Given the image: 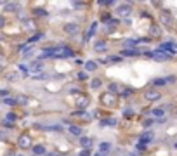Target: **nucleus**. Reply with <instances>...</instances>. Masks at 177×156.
<instances>
[{"instance_id": "1", "label": "nucleus", "mask_w": 177, "mask_h": 156, "mask_svg": "<svg viewBox=\"0 0 177 156\" xmlns=\"http://www.w3.org/2000/svg\"><path fill=\"white\" fill-rule=\"evenodd\" d=\"M158 50H163V52H167V54H170V56H174L177 52V45L174 42H163L160 45V49Z\"/></svg>"}, {"instance_id": "2", "label": "nucleus", "mask_w": 177, "mask_h": 156, "mask_svg": "<svg viewBox=\"0 0 177 156\" xmlns=\"http://www.w3.org/2000/svg\"><path fill=\"white\" fill-rule=\"evenodd\" d=\"M17 146L21 147V149H28V147H31V137L28 134H23L19 139H17Z\"/></svg>"}, {"instance_id": "3", "label": "nucleus", "mask_w": 177, "mask_h": 156, "mask_svg": "<svg viewBox=\"0 0 177 156\" xmlns=\"http://www.w3.org/2000/svg\"><path fill=\"white\" fill-rule=\"evenodd\" d=\"M160 21L165 24V26H174V19H172V16H170V12H167V11H163L160 14Z\"/></svg>"}, {"instance_id": "4", "label": "nucleus", "mask_w": 177, "mask_h": 156, "mask_svg": "<svg viewBox=\"0 0 177 156\" xmlns=\"http://www.w3.org/2000/svg\"><path fill=\"white\" fill-rule=\"evenodd\" d=\"M170 57L172 56L167 54V52H163V50H155L153 56H151V59H155V61H168Z\"/></svg>"}, {"instance_id": "5", "label": "nucleus", "mask_w": 177, "mask_h": 156, "mask_svg": "<svg viewBox=\"0 0 177 156\" xmlns=\"http://www.w3.org/2000/svg\"><path fill=\"white\" fill-rule=\"evenodd\" d=\"M141 42H149L148 38H142V40H135V38H127L125 40V49H135V45H139Z\"/></svg>"}, {"instance_id": "6", "label": "nucleus", "mask_w": 177, "mask_h": 156, "mask_svg": "<svg viewBox=\"0 0 177 156\" xmlns=\"http://www.w3.org/2000/svg\"><path fill=\"white\" fill-rule=\"evenodd\" d=\"M130 4H122V5L116 9V12H118V16H122V17H127L130 14Z\"/></svg>"}, {"instance_id": "7", "label": "nucleus", "mask_w": 177, "mask_h": 156, "mask_svg": "<svg viewBox=\"0 0 177 156\" xmlns=\"http://www.w3.org/2000/svg\"><path fill=\"white\" fill-rule=\"evenodd\" d=\"M141 50L139 49H124L122 50V57H134V56H139Z\"/></svg>"}, {"instance_id": "8", "label": "nucleus", "mask_w": 177, "mask_h": 156, "mask_svg": "<svg viewBox=\"0 0 177 156\" xmlns=\"http://www.w3.org/2000/svg\"><path fill=\"white\" fill-rule=\"evenodd\" d=\"M153 137H155V135L151 134V132H146V134H142V135H141L139 144H144V146H148V144L151 142V140H153Z\"/></svg>"}, {"instance_id": "9", "label": "nucleus", "mask_w": 177, "mask_h": 156, "mask_svg": "<svg viewBox=\"0 0 177 156\" xmlns=\"http://www.w3.org/2000/svg\"><path fill=\"white\" fill-rule=\"evenodd\" d=\"M144 97L148 99V101H158L161 96H160V92H156V90H148L144 94Z\"/></svg>"}, {"instance_id": "10", "label": "nucleus", "mask_w": 177, "mask_h": 156, "mask_svg": "<svg viewBox=\"0 0 177 156\" xmlns=\"http://www.w3.org/2000/svg\"><path fill=\"white\" fill-rule=\"evenodd\" d=\"M76 106H78V108H80V109H85L87 108V106H89V97H83V96H82V97H78V99H76Z\"/></svg>"}, {"instance_id": "11", "label": "nucleus", "mask_w": 177, "mask_h": 156, "mask_svg": "<svg viewBox=\"0 0 177 156\" xmlns=\"http://www.w3.org/2000/svg\"><path fill=\"white\" fill-rule=\"evenodd\" d=\"M68 132H70L71 135L82 137V129H80V127H76V125H70V127H68Z\"/></svg>"}, {"instance_id": "12", "label": "nucleus", "mask_w": 177, "mask_h": 156, "mask_svg": "<svg viewBox=\"0 0 177 156\" xmlns=\"http://www.w3.org/2000/svg\"><path fill=\"white\" fill-rule=\"evenodd\" d=\"M99 151H101V154H108L111 151V144L109 142H101L99 144Z\"/></svg>"}, {"instance_id": "13", "label": "nucleus", "mask_w": 177, "mask_h": 156, "mask_svg": "<svg viewBox=\"0 0 177 156\" xmlns=\"http://www.w3.org/2000/svg\"><path fill=\"white\" fill-rule=\"evenodd\" d=\"M80 144L83 146V149H90L92 139H90V137H80Z\"/></svg>"}, {"instance_id": "14", "label": "nucleus", "mask_w": 177, "mask_h": 156, "mask_svg": "<svg viewBox=\"0 0 177 156\" xmlns=\"http://www.w3.org/2000/svg\"><path fill=\"white\" fill-rule=\"evenodd\" d=\"M65 30L68 33H71V35H75V33H78V26H76L75 23H70V24H66Z\"/></svg>"}, {"instance_id": "15", "label": "nucleus", "mask_w": 177, "mask_h": 156, "mask_svg": "<svg viewBox=\"0 0 177 156\" xmlns=\"http://www.w3.org/2000/svg\"><path fill=\"white\" fill-rule=\"evenodd\" d=\"M83 68L87 71H94V70H97V63L96 61H87L85 64H83Z\"/></svg>"}, {"instance_id": "16", "label": "nucleus", "mask_w": 177, "mask_h": 156, "mask_svg": "<svg viewBox=\"0 0 177 156\" xmlns=\"http://www.w3.org/2000/svg\"><path fill=\"white\" fill-rule=\"evenodd\" d=\"M42 70H43V63H40V61H37V63L30 68V71H33V73H38V71H42Z\"/></svg>"}, {"instance_id": "17", "label": "nucleus", "mask_w": 177, "mask_h": 156, "mask_svg": "<svg viewBox=\"0 0 177 156\" xmlns=\"http://www.w3.org/2000/svg\"><path fill=\"white\" fill-rule=\"evenodd\" d=\"M163 114H165V109L163 108H155L153 109V116H156V118H163Z\"/></svg>"}, {"instance_id": "18", "label": "nucleus", "mask_w": 177, "mask_h": 156, "mask_svg": "<svg viewBox=\"0 0 177 156\" xmlns=\"http://www.w3.org/2000/svg\"><path fill=\"white\" fill-rule=\"evenodd\" d=\"M33 153L37 156H42V154H45V147H43V146H35V147H33Z\"/></svg>"}, {"instance_id": "19", "label": "nucleus", "mask_w": 177, "mask_h": 156, "mask_svg": "<svg viewBox=\"0 0 177 156\" xmlns=\"http://www.w3.org/2000/svg\"><path fill=\"white\" fill-rule=\"evenodd\" d=\"M2 102H4V104H7V106H14V104H16V97H4V99H2Z\"/></svg>"}, {"instance_id": "20", "label": "nucleus", "mask_w": 177, "mask_h": 156, "mask_svg": "<svg viewBox=\"0 0 177 156\" xmlns=\"http://www.w3.org/2000/svg\"><path fill=\"white\" fill-rule=\"evenodd\" d=\"M153 85H155V87L167 85V80H165V78H155V80H153Z\"/></svg>"}, {"instance_id": "21", "label": "nucleus", "mask_w": 177, "mask_h": 156, "mask_svg": "<svg viewBox=\"0 0 177 156\" xmlns=\"http://www.w3.org/2000/svg\"><path fill=\"white\" fill-rule=\"evenodd\" d=\"M40 38H43V33H37V35H33V37L28 40V42H30V43H35V42H38Z\"/></svg>"}, {"instance_id": "22", "label": "nucleus", "mask_w": 177, "mask_h": 156, "mask_svg": "<svg viewBox=\"0 0 177 156\" xmlns=\"http://www.w3.org/2000/svg\"><path fill=\"white\" fill-rule=\"evenodd\" d=\"M101 85H102V82L99 80V78H94V80H92V83H90V87H92V89H99Z\"/></svg>"}, {"instance_id": "23", "label": "nucleus", "mask_w": 177, "mask_h": 156, "mask_svg": "<svg viewBox=\"0 0 177 156\" xmlns=\"http://www.w3.org/2000/svg\"><path fill=\"white\" fill-rule=\"evenodd\" d=\"M151 35H153V37H160L161 30H160V28H156V26H153V28H151Z\"/></svg>"}, {"instance_id": "24", "label": "nucleus", "mask_w": 177, "mask_h": 156, "mask_svg": "<svg viewBox=\"0 0 177 156\" xmlns=\"http://www.w3.org/2000/svg\"><path fill=\"white\" fill-rule=\"evenodd\" d=\"M78 80H89V75H87V71H80L78 75H76Z\"/></svg>"}, {"instance_id": "25", "label": "nucleus", "mask_w": 177, "mask_h": 156, "mask_svg": "<svg viewBox=\"0 0 177 156\" xmlns=\"http://www.w3.org/2000/svg\"><path fill=\"white\" fill-rule=\"evenodd\" d=\"M97 4H99V5H115V2H113V0H99Z\"/></svg>"}, {"instance_id": "26", "label": "nucleus", "mask_w": 177, "mask_h": 156, "mask_svg": "<svg viewBox=\"0 0 177 156\" xmlns=\"http://www.w3.org/2000/svg\"><path fill=\"white\" fill-rule=\"evenodd\" d=\"M116 24H118L116 19H109V21H108V30H113V28L116 26Z\"/></svg>"}, {"instance_id": "27", "label": "nucleus", "mask_w": 177, "mask_h": 156, "mask_svg": "<svg viewBox=\"0 0 177 156\" xmlns=\"http://www.w3.org/2000/svg\"><path fill=\"white\" fill-rule=\"evenodd\" d=\"M96 28H97V23H92V26H90V30H89V35H87V37L90 38L92 35H94V33H96Z\"/></svg>"}, {"instance_id": "28", "label": "nucleus", "mask_w": 177, "mask_h": 156, "mask_svg": "<svg viewBox=\"0 0 177 156\" xmlns=\"http://www.w3.org/2000/svg\"><path fill=\"white\" fill-rule=\"evenodd\" d=\"M31 50H33L31 47H26V49H23V56H24V57H30V56H31Z\"/></svg>"}, {"instance_id": "29", "label": "nucleus", "mask_w": 177, "mask_h": 156, "mask_svg": "<svg viewBox=\"0 0 177 156\" xmlns=\"http://www.w3.org/2000/svg\"><path fill=\"white\" fill-rule=\"evenodd\" d=\"M104 49H106V43H102V42L96 43V50H104Z\"/></svg>"}, {"instance_id": "30", "label": "nucleus", "mask_w": 177, "mask_h": 156, "mask_svg": "<svg viewBox=\"0 0 177 156\" xmlns=\"http://www.w3.org/2000/svg\"><path fill=\"white\" fill-rule=\"evenodd\" d=\"M6 122H9V123H11V122H16V114H14V113H9V114H7V120H6Z\"/></svg>"}, {"instance_id": "31", "label": "nucleus", "mask_w": 177, "mask_h": 156, "mask_svg": "<svg viewBox=\"0 0 177 156\" xmlns=\"http://www.w3.org/2000/svg\"><path fill=\"white\" fill-rule=\"evenodd\" d=\"M115 123H116V120H115V118H111V120H104V122H102V125H111V127H113Z\"/></svg>"}, {"instance_id": "32", "label": "nucleus", "mask_w": 177, "mask_h": 156, "mask_svg": "<svg viewBox=\"0 0 177 156\" xmlns=\"http://www.w3.org/2000/svg\"><path fill=\"white\" fill-rule=\"evenodd\" d=\"M122 59V57H116V56H113V57H108V63H118V61Z\"/></svg>"}, {"instance_id": "33", "label": "nucleus", "mask_w": 177, "mask_h": 156, "mask_svg": "<svg viewBox=\"0 0 177 156\" xmlns=\"http://www.w3.org/2000/svg\"><path fill=\"white\" fill-rule=\"evenodd\" d=\"M132 92H134V90H132V89H125V90L122 92V96H124V97H129L130 94H132Z\"/></svg>"}, {"instance_id": "34", "label": "nucleus", "mask_w": 177, "mask_h": 156, "mask_svg": "<svg viewBox=\"0 0 177 156\" xmlns=\"http://www.w3.org/2000/svg\"><path fill=\"white\" fill-rule=\"evenodd\" d=\"M92 153H90V149H82V153H80V156H90Z\"/></svg>"}, {"instance_id": "35", "label": "nucleus", "mask_w": 177, "mask_h": 156, "mask_svg": "<svg viewBox=\"0 0 177 156\" xmlns=\"http://www.w3.org/2000/svg\"><path fill=\"white\" fill-rule=\"evenodd\" d=\"M7 78H9V80H17V78H19V75H17V73H11Z\"/></svg>"}, {"instance_id": "36", "label": "nucleus", "mask_w": 177, "mask_h": 156, "mask_svg": "<svg viewBox=\"0 0 177 156\" xmlns=\"http://www.w3.org/2000/svg\"><path fill=\"white\" fill-rule=\"evenodd\" d=\"M155 123V122H153V120H146L144 122V127H151V125Z\"/></svg>"}, {"instance_id": "37", "label": "nucleus", "mask_w": 177, "mask_h": 156, "mask_svg": "<svg viewBox=\"0 0 177 156\" xmlns=\"http://www.w3.org/2000/svg\"><path fill=\"white\" fill-rule=\"evenodd\" d=\"M146 149V146L144 144H139V142H137V151H144Z\"/></svg>"}, {"instance_id": "38", "label": "nucleus", "mask_w": 177, "mask_h": 156, "mask_svg": "<svg viewBox=\"0 0 177 156\" xmlns=\"http://www.w3.org/2000/svg\"><path fill=\"white\" fill-rule=\"evenodd\" d=\"M73 5H75L76 9H80V7H83V4H82V2H75V4H73Z\"/></svg>"}, {"instance_id": "39", "label": "nucleus", "mask_w": 177, "mask_h": 156, "mask_svg": "<svg viewBox=\"0 0 177 156\" xmlns=\"http://www.w3.org/2000/svg\"><path fill=\"white\" fill-rule=\"evenodd\" d=\"M17 4H7V9H16Z\"/></svg>"}, {"instance_id": "40", "label": "nucleus", "mask_w": 177, "mask_h": 156, "mask_svg": "<svg viewBox=\"0 0 177 156\" xmlns=\"http://www.w3.org/2000/svg\"><path fill=\"white\" fill-rule=\"evenodd\" d=\"M116 89H118V87L115 85V83H113V85H109V90H111V92H116Z\"/></svg>"}, {"instance_id": "41", "label": "nucleus", "mask_w": 177, "mask_h": 156, "mask_svg": "<svg viewBox=\"0 0 177 156\" xmlns=\"http://www.w3.org/2000/svg\"><path fill=\"white\" fill-rule=\"evenodd\" d=\"M96 156H106V154H101V153H99V154H96Z\"/></svg>"}, {"instance_id": "42", "label": "nucleus", "mask_w": 177, "mask_h": 156, "mask_svg": "<svg viewBox=\"0 0 177 156\" xmlns=\"http://www.w3.org/2000/svg\"><path fill=\"white\" fill-rule=\"evenodd\" d=\"M2 70H4V68H2V64H0V73H2Z\"/></svg>"}, {"instance_id": "43", "label": "nucleus", "mask_w": 177, "mask_h": 156, "mask_svg": "<svg viewBox=\"0 0 177 156\" xmlns=\"http://www.w3.org/2000/svg\"><path fill=\"white\" fill-rule=\"evenodd\" d=\"M0 24H2V19H0Z\"/></svg>"}, {"instance_id": "44", "label": "nucleus", "mask_w": 177, "mask_h": 156, "mask_svg": "<svg viewBox=\"0 0 177 156\" xmlns=\"http://www.w3.org/2000/svg\"><path fill=\"white\" fill-rule=\"evenodd\" d=\"M175 147H177V142H175Z\"/></svg>"}, {"instance_id": "45", "label": "nucleus", "mask_w": 177, "mask_h": 156, "mask_svg": "<svg viewBox=\"0 0 177 156\" xmlns=\"http://www.w3.org/2000/svg\"><path fill=\"white\" fill-rule=\"evenodd\" d=\"M0 137H2V134H0Z\"/></svg>"}, {"instance_id": "46", "label": "nucleus", "mask_w": 177, "mask_h": 156, "mask_svg": "<svg viewBox=\"0 0 177 156\" xmlns=\"http://www.w3.org/2000/svg\"><path fill=\"white\" fill-rule=\"evenodd\" d=\"M19 156H23V154H19Z\"/></svg>"}]
</instances>
